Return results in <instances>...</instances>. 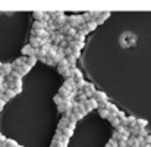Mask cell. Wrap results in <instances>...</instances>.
Wrapping results in <instances>:
<instances>
[{
    "instance_id": "6da1fadb",
    "label": "cell",
    "mask_w": 151,
    "mask_h": 147,
    "mask_svg": "<svg viewBox=\"0 0 151 147\" xmlns=\"http://www.w3.org/2000/svg\"><path fill=\"white\" fill-rule=\"evenodd\" d=\"M69 24H70L73 28H78L79 25H84L85 21H84L82 13H81V15H70V16H69Z\"/></svg>"
},
{
    "instance_id": "7a4b0ae2",
    "label": "cell",
    "mask_w": 151,
    "mask_h": 147,
    "mask_svg": "<svg viewBox=\"0 0 151 147\" xmlns=\"http://www.w3.org/2000/svg\"><path fill=\"white\" fill-rule=\"evenodd\" d=\"M56 68H57V72H59L62 77H65V80H66V78H72V69H70L69 66H62V65H57Z\"/></svg>"
},
{
    "instance_id": "3957f363",
    "label": "cell",
    "mask_w": 151,
    "mask_h": 147,
    "mask_svg": "<svg viewBox=\"0 0 151 147\" xmlns=\"http://www.w3.org/2000/svg\"><path fill=\"white\" fill-rule=\"evenodd\" d=\"M85 107H87V110H88V113L90 112H93V110H96V109H100V104H99V101L96 100V98L93 97V98H88L85 103Z\"/></svg>"
},
{
    "instance_id": "277c9868",
    "label": "cell",
    "mask_w": 151,
    "mask_h": 147,
    "mask_svg": "<svg viewBox=\"0 0 151 147\" xmlns=\"http://www.w3.org/2000/svg\"><path fill=\"white\" fill-rule=\"evenodd\" d=\"M28 44H31L34 49H41L43 46H44V40H41V38H38V37H29V41H28Z\"/></svg>"
},
{
    "instance_id": "5b68a950",
    "label": "cell",
    "mask_w": 151,
    "mask_h": 147,
    "mask_svg": "<svg viewBox=\"0 0 151 147\" xmlns=\"http://www.w3.org/2000/svg\"><path fill=\"white\" fill-rule=\"evenodd\" d=\"M12 72H13V65L9 63V62L3 63V68L0 69V74H1L3 77H9V75H12Z\"/></svg>"
},
{
    "instance_id": "8992f818",
    "label": "cell",
    "mask_w": 151,
    "mask_h": 147,
    "mask_svg": "<svg viewBox=\"0 0 151 147\" xmlns=\"http://www.w3.org/2000/svg\"><path fill=\"white\" fill-rule=\"evenodd\" d=\"M84 93L87 94V97L88 98H93L94 97V94L97 93V88H96V85H94L93 83H88V85H87V88L84 90Z\"/></svg>"
},
{
    "instance_id": "52a82bcc",
    "label": "cell",
    "mask_w": 151,
    "mask_h": 147,
    "mask_svg": "<svg viewBox=\"0 0 151 147\" xmlns=\"http://www.w3.org/2000/svg\"><path fill=\"white\" fill-rule=\"evenodd\" d=\"M63 87L68 88L69 91H73V90L76 88V81H75L73 78H66V80L63 81Z\"/></svg>"
},
{
    "instance_id": "ba28073f",
    "label": "cell",
    "mask_w": 151,
    "mask_h": 147,
    "mask_svg": "<svg viewBox=\"0 0 151 147\" xmlns=\"http://www.w3.org/2000/svg\"><path fill=\"white\" fill-rule=\"evenodd\" d=\"M34 47L31 46V44H25L22 50H21V53H22V56H25V57H29V56H34Z\"/></svg>"
},
{
    "instance_id": "9c48e42d",
    "label": "cell",
    "mask_w": 151,
    "mask_h": 147,
    "mask_svg": "<svg viewBox=\"0 0 151 147\" xmlns=\"http://www.w3.org/2000/svg\"><path fill=\"white\" fill-rule=\"evenodd\" d=\"M72 69V78L78 83V81H81V80H84V75H82V72H81V69H78V68H70Z\"/></svg>"
},
{
    "instance_id": "30bf717a",
    "label": "cell",
    "mask_w": 151,
    "mask_h": 147,
    "mask_svg": "<svg viewBox=\"0 0 151 147\" xmlns=\"http://www.w3.org/2000/svg\"><path fill=\"white\" fill-rule=\"evenodd\" d=\"M94 98L99 101V104L100 103H103V101H109V97H107V94L104 93V91H99L97 90V93L94 94Z\"/></svg>"
},
{
    "instance_id": "8fae6325",
    "label": "cell",
    "mask_w": 151,
    "mask_h": 147,
    "mask_svg": "<svg viewBox=\"0 0 151 147\" xmlns=\"http://www.w3.org/2000/svg\"><path fill=\"white\" fill-rule=\"evenodd\" d=\"M69 125H70V122H69L65 116H62V118H60V121H59V124H57V130H59V131H63V130H65V128H68Z\"/></svg>"
},
{
    "instance_id": "7c38bea8",
    "label": "cell",
    "mask_w": 151,
    "mask_h": 147,
    "mask_svg": "<svg viewBox=\"0 0 151 147\" xmlns=\"http://www.w3.org/2000/svg\"><path fill=\"white\" fill-rule=\"evenodd\" d=\"M32 18H34V21H43V18H44V12L43 10H35V12H32Z\"/></svg>"
},
{
    "instance_id": "4fadbf2b",
    "label": "cell",
    "mask_w": 151,
    "mask_h": 147,
    "mask_svg": "<svg viewBox=\"0 0 151 147\" xmlns=\"http://www.w3.org/2000/svg\"><path fill=\"white\" fill-rule=\"evenodd\" d=\"M97 27H99V24H97V21H96V19H93V21H90V22L87 24V30H88L90 33L96 31V30H97Z\"/></svg>"
},
{
    "instance_id": "5bb4252c",
    "label": "cell",
    "mask_w": 151,
    "mask_h": 147,
    "mask_svg": "<svg viewBox=\"0 0 151 147\" xmlns=\"http://www.w3.org/2000/svg\"><path fill=\"white\" fill-rule=\"evenodd\" d=\"M110 15H111L110 12H101V16H100V19L97 21V24H99V25H103V24L106 22V19L110 18Z\"/></svg>"
},
{
    "instance_id": "9a60e30c",
    "label": "cell",
    "mask_w": 151,
    "mask_h": 147,
    "mask_svg": "<svg viewBox=\"0 0 151 147\" xmlns=\"http://www.w3.org/2000/svg\"><path fill=\"white\" fill-rule=\"evenodd\" d=\"M37 62H38V59H37L35 56H29V57H27V65L31 66V68H34Z\"/></svg>"
},
{
    "instance_id": "2e32d148",
    "label": "cell",
    "mask_w": 151,
    "mask_h": 147,
    "mask_svg": "<svg viewBox=\"0 0 151 147\" xmlns=\"http://www.w3.org/2000/svg\"><path fill=\"white\" fill-rule=\"evenodd\" d=\"M66 60H68V63H69V68H76V57L75 56H68L66 57Z\"/></svg>"
},
{
    "instance_id": "e0dca14e",
    "label": "cell",
    "mask_w": 151,
    "mask_h": 147,
    "mask_svg": "<svg viewBox=\"0 0 151 147\" xmlns=\"http://www.w3.org/2000/svg\"><path fill=\"white\" fill-rule=\"evenodd\" d=\"M137 121H138V119H137L135 116H132V115L128 116V128H134V127L137 125Z\"/></svg>"
},
{
    "instance_id": "ac0fdd59",
    "label": "cell",
    "mask_w": 151,
    "mask_h": 147,
    "mask_svg": "<svg viewBox=\"0 0 151 147\" xmlns=\"http://www.w3.org/2000/svg\"><path fill=\"white\" fill-rule=\"evenodd\" d=\"M73 131H75L73 128H70V127H68V128H65V130L62 131V134H63L65 137H68V138H70V137L73 135Z\"/></svg>"
},
{
    "instance_id": "d6986e66",
    "label": "cell",
    "mask_w": 151,
    "mask_h": 147,
    "mask_svg": "<svg viewBox=\"0 0 151 147\" xmlns=\"http://www.w3.org/2000/svg\"><path fill=\"white\" fill-rule=\"evenodd\" d=\"M85 37H87V34L78 33V34L75 35V41H78V43H85Z\"/></svg>"
},
{
    "instance_id": "ffe728a7",
    "label": "cell",
    "mask_w": 151,
    "mask_h": 147,
    "mask_svg": "<svg viewBox=\"0 0 151 147\" xmlns=\"http://www.w3.org/2000/svg\"><path fill=\"white\" fill-rule=\"evenodd\" d=\"M109 112H110V113H113V115H116V116H117V115L120 113V110H119V107H117L116 104H113V103H110V107H109Z\"/></svg>"
},
{
    "instance_id": "44dd1931",
    "label": "cell",
    "mask_w": 151,
    "mask_h": 147,
    "mask_svg": "<svg viewBox=\"0 0 151 147\" xmlns=\"http://www.w3.org/2000/svg\"><path fill=\"white\" fill-rule=\"evenodd\" d=\"M99 115H100L103 119H109L110 112H109V109H99Z\"/></svg>"
},
{
    "instance_id": "7402d4cb",
    "label": "cell",
    "mask_w": 151,
    "mask_h": 147,
    "mask_svg": "<svg viewBox=\"0 0 151 147\" xmlns=\"http://www.w3.org/2000/svg\"><path fill=\"white\" fill-rule=\"evenodd\" d=\"M53 103H54L56 106H60V104H63V103H65V100H63V97H62V96L56 94V96L53 97Z\"/></svg>"
},
{
    "instance_id": "603a6c76",
    "label": "cell",
    "mask_w": 151,
    "mask_h": 147,
    "mask_svg": "<svg viewBox=\"0 0 151 147\" xmlns=\"http://www.w3.org/2000/svg\"><path fill=\"white\" fill-rule=\"evenodd\" d=\"M15 96H18L15 90H7V91H6V94H4V97L7 98V100H10V98H15Z\"/></svg>"
},
{
    "instance_id": "cb8c5ba5",
    "label": "cell",
    "mask_w": 151,
    "mask_h": 147,
    "mask_svg": "<svg viewBox=\"0 0 151 147\" xmlns=\"http://www.w3.org/2000/svg\"><path fill=\"white\" fill-rule=\"evenodd\" d=\"M148 125V121L147 119H138L137 121V127H139V128H145Z\"/></svg>"
},
{
    "instance_id": "d4e9b609",
    "label": "cell",
    "mask_w": 151,
    "mask_h": 147,
    "mask_svg": "<svg viewBox=\"0 0 151 147\" xmlns=\"http://www.w3.org/2000/svg\"><path fill=\"white\" fill-rule=\"evenodd\" d=\"M87 100H88V97H87V94H85V93H82V94H79V96L76 97V101H78V103H82V104H84Z\"/></svg>"
},
{
    "instance_id": "484cf974",
    "label": "cell",
    "mask_w": 151,
    "mask_h": 147,
    "mask_svg": "<svg viewBox=\"0 0 151 147\" xmlns=\"http://www.w3.org/2000/svg\"><path fill=\"white\" fill-rule=\"evenodd\" d=\"M110 124H111V127H113L114 130H117V128H119V127L122 125V124H120V119H119V118H114V119H113V121H111Z\"/></svg>"
},
{
    "instance_id": "4316f807",
    "label": "cell",
    "mask_w": 151,
    "mask_h": 147,
    "mask_svg": "<svg viewBox=\"0 0 151 147\" xmlns=\"http://www.w3.org/2000/svg\"><path fill=\"white\" fill-rule=\"evenodd\" d=\"M50 15H51V19L53 21H56L57 18H60L62 15H65L63 12H60V10H57V12H50Z\"/></svg>"
},
{
    "instance_id": "83f0119b",
    "label": "cell",
    "mask_w": 151,
    "mask_h": 147,
    "mask_svg": "<svg viewBox=\"0 0 151 147\" xmlns=\"http://www.w3.org/2000/svg\"><path fill=\"white\" fill-rule=\"evenodd\" d=\"M6 146H7V147H19V144H18L15 140H12V138H7V140H6Z\"/></svg>"
},
{
    "instance_id": "f1b7e54d",
    "label": "cell",
    "mask_w": 151,
    "mask_h": 147,
    "mask_svg": "<svg viewBox=\"0 0 151 147\" xmlns=\"http://www.w3.org/2000/svg\"><path fill=\"white\" fill-rule=\"evenodd\" d=\"M120 137H122V135H120V133L114 130V131H113V134H111V140H114V141H120Z\"/></svg>"
},
{
    "instance_id": "f546056e",
    "label": "cell",
    "mask_w": 151,
    "mask_h": 147,
    "mask_svg": "<svg viewBox=\"0 0 151 147\" xmlns=\"http://www.w3.org/2000/svg\"><path fill=\"white\" fill-rule=\"evenodd\" d=\"M106 147H119V141H114V140H109L107 143H106Z\"/></svg>"
},
{
    "instance_id": "4dcf8cb0",
    "label": "cell",
    "mask_w": 151,
    "mask_h": 147,
    "mask_svg": "<svg viewBox=\"0 0 151 147\" xmlns=\"http://www.w3.org/2000/svg\"><path fill=\"white\" fill-rule=\"evenodd\" d=\"M82 16H84V21H85V24H88L90 21H93V18H91V13H90V12H85V13H82Z\"/></svg>"
},
{
    "instance_id": "1f68e13d",
    "label": "cell",
    "mask_w": 151,
    "mask_h": 147,
    "mask_svg": "<svg viewBox=\"0 0 151 147\" xmlns=\"http://www.w3.org/2000/svg\"><path fill=\"white\" fill-rule=\"evenodd\" d=\"M110 107V101H103L100 103V109H109Z\"/></svg>"
},
{
    "instance_id": "d6a6232c",
    "label": "cell",
    "mask_w": 151,
    "mask_h": 147,
    "mask_svg": "<svg viewBox=\"0 0 151 147\" xmlns=\"http://www.w3.org/2000/svg\"><path fill=\"white\" fill-rule=\"evenodd\" d=\"M134 144H135V137H134V135H131V138L128 140V146L134 147Z\"/></svg>"
},
{
    "instance_id": "836d02e7",
    "label": "cell",
    "mask_w": 151,
    "mask_h": 147,
    "mask_svg": "<svg viewBox=\"0 0 151 147\" xmlns=\"http://www.w3.org/2000/svg\"><path fill=\"white\" fill-rule=\"evenodd\" d=\"M6 91H7L6 85H1V87H0V97H3V96L6 94Z\"/></svg>"
},
{
    "instance_id": "e575fe53",
    "label": "cell",
    "mask_w": 151,
    "mask_h": 147,
    "mask_svg": "<svg viewBox=\"0 0 151 147\" xmlns=\"http://www.w3.org/2000/svg\"><path fill=\"white\" fill-rule=\"evenodd\" d=\"M46 65H49V66H54V65H56V62H54V59L47 57V62H46Z\"/></svg>"
},
{
    "instance_id": "d590c367",
    "label": "cell",
    "mask_w": 151,
    "mask_h": 147,
    "mask_svg": "<svg viewBox=\"0 0 151 147\" xmlns=\"http://www.w3.org/2000/svg\"><path fill=\"white\" fill-rule=\"evenodd\" d=\"M4 83H6V77H3V75L0 74V87L4 85Z\"/></svg>"
},
{
    "instance_id": "8d00e7d4",
    "label": "cell",
    "mask_w": 151,
    "mask_h": 147,
    "mask_svg": "<svg viewBox=\"0 0 151 147\" xmlns=\"http://www.w3.org/2000/svg\"><path fill=\"white\" fill-rule=\"evenodd\" d=\"M144 140H145V144H150V146H151V134H148Z\"/></svg>"
},
{
    "instance_id": "74e56055",
    "label": "cell",
    "mask_w": 151,
    "mask_h": 147,
    "mask_svg": "<svg viewBox=\"0 0 151 147\" xmlns=\"http://www.w3.org/2000/svg\"><path fill=\"white\" fill-rule=\"evenodd\" d=\"M4 104H6V101H4V100H3V98L0 97V112H1V110H3V107H4Z\"/></svg>"
},
{
    "instance_id": "f35d334b",
    "label": "cell",
    "mask_w": 151,
    "mask_h": 147,
    "mask_svg": "<svg viewBox=\"0 0 151 147\" xmlns=\"http://www.w3.org/2000/svg\"><path fill=\"white\" fill-rule=\"evenodd\" d=\"M76 46H78V49L79 50H82L84 49V46H85V43H78V41H76Z\"/></svg>"
},
{
    "instance_id": "ab89813d",
    "label": "cell",
    "mask_w": 151,
    "mask_h": 147,
    "mask_svg": "<svg viewBox=\"0 0 151 147\" xmlns=\"http://www.w3.org/2000/svg\"><path fill=\"white\" fill-rule=\"evenodd\" d=\"M119 147H129L126 141H119Z\"/></svg>"
},
{
    "instance_id": "60d3db41",
    "label": "cell",
    "mask_w": 151,
    "mask_h": 147,
    "mask_svg": "<svg viewBox=\"0 0 151 147\" xmlns=\"http://www.w3.org/2000/svg\"><path fill=\"white\" fill-rule=\"evenodd\" d=\"M114 118H117V116H116V115H113V113H110V116H109V119H107V121H109V122H111Z\"/></svg>"
},
{
    "instance_id": "b9f144b4",
    "label": "cell",
    "mask_w": 151,
    "mask_h": 147,
    "mask_svg": "<svg viewBox=\"0 0 151 147\" xmlns=\"http://www.w3.org/2000/svg\"><path fill=\"white\" fill-rule=\"evenodd\" d=\"M0 147H7V146H6V143H0Z\"/></svg>"
},
{
    "instance_id": "7bdbcfd3",
    "label": "cell",
    "mask_w": 151,
    "mask_h": 147,
    "mask_svg": "<svg viewBox=\"0 0 151 147\" xmlns=\"http://www.w3.org/2000/svg\"><path fill=\"white\" fill-rule=\"evenodd\" d=\"M1 68H3V63H1V62H0V69H1Z\"/></svg>"
},
{
    "instance_id": "ee69618b",
    "label": "cell",
    "mask_w": 151,
    "mask_h": 147,
    "mask_svg": "<svg viewBox=\"0 0 151 147\" xmlns=\"http://www.w3.org/2000/svg\"><path fill=\"white\" fill-rule=\"evenodd\" d=\"M145 147H151V146H150V144H147V146H145Z\"/></svg>"
},
{
    "instance_id": "f6af8a7d",
    "label": "cell",
    "mask_w": 151,
    "mask_h": 147,
    "mask_svg": "<svg viewBox=\"0 0 151 147\" xmlns=\"http://www.w3.org/2000/svg\"><path fill=\"white\" fill-rule=\"evenodd\" d=\"M19 147H24V146H19Z\"/></svg>"
}]
</instances>
